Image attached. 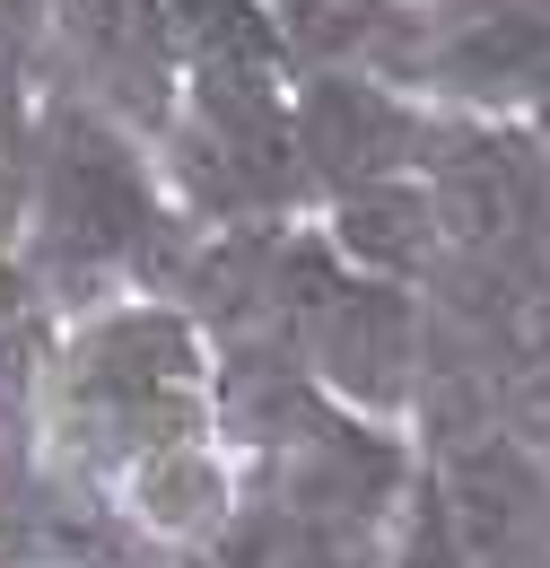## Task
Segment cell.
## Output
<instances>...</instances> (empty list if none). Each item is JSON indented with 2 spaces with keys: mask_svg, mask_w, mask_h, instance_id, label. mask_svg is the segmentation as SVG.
<instances>
[{
  "mask_svg": "<svg viewBox=\"0 0 550 568\" xmlns=\"http://www.w3.org/2000/svg\"><path fill=\"white\" fill-rule=\"evenodd\" d=\"M428 227H437V211L419 202L411 184H403V193H394V184H367V193L342 202V245L358 263H376V272H411L419 254L437 245Z\"/></svg>",
  "mask_w": 550,
  "mask_h": 568,
  "instance_id": "7a4b0ae2",
  "label": "cell"
},
{
  "mask_svg": "<svg viewBox=\"0 0 550 568\" xmlns=\"http://www.w3.org/2000/svg\"><path fill=\"white\" fill-rule=\"evenodd\" d=\"M123 507H132L149 534L166 542H210L227 516H236V473L210 437H184V446H149L123 464Z\"/></svg>",
  "mask_w": 550,
  "mask_h": 568,
  "instance_id": "6da1fadb",
  "label": "cell"
},
{
  "mask_svg": "<svg viewBox=\"0 0 550 568\" xmlns=\"http://www.w3.org/2000/svg\"><path fill=\"white\" fill-rule=\"evenodd\" d=\"M27 184H35V166H27V141H18V114L0 105V245H9V227L27 211Z\"/></svg>",
  "mask_w": 550,
  "mask_h": 568,
  "instance_id": "3957f363",
  "label": "cell"
},
{
  "mask_svg": "<svg viewBox=\"0 0 550 568\" xmlns=\"http://www.w3.org/2000/svg\"><path fill=\"white\" fill-rule=\"evenodd\" d=\"M18 534V498H9V481H0V542Z\"/></svg>",
  "mask_w": 550,
  "mask_h": 568,
  "instance_id": "277c9868",
  "label": "cell"
}]
</instances>
